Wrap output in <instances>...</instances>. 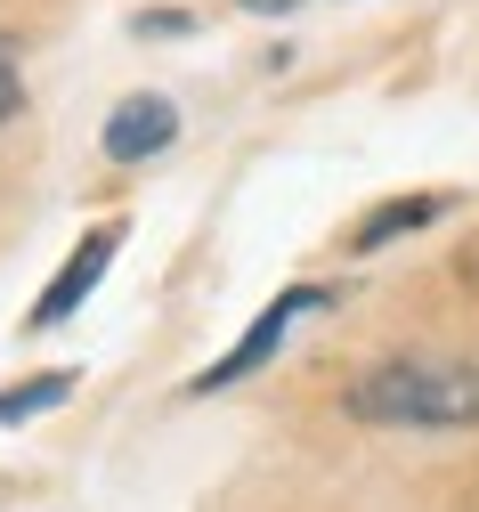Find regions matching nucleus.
Here are the masks:
<instances>
[{
	"instance_id": "obj_1",
	"label": "nucleus",
	"mask_w": 479,
	"mask_h": 512,
	"mask_svg": "<svg viewBox=\"0 0 479 512\" xmlns=\"http://www.w3.org/2000/svg\"><path fill=\"white\" fill-rule=\"evenodd\" d=\"M358 423L382 431H471L479 423V366L471 358H382L341 391Z\"/></svg>"
},
{
	"instance_id": "obj_2",
	"label": "nucleus",
	"mask_w": 479,
	"mask_h": 512,
	"mask_svg": "<svg viewBox=\"0 0 479 512\" xmlns=\"http://www.w3.org/2000/svg\"><path fill=\"white\" fill-rule=\"evenodd\" d=\"M114 252H122V220H106V228H90L82 244H74V261H65L49 285H41V301H33V317H25V326L33 334H49V326H65V317H74L90 293H98V277H106V261H114Z\"/></svg>"
},
{
	"instance_id": "obj_9",
	"label": "nucleus",
	"mask_w": 479,
	"mask_h": 512,
	"mask_svg": "<svg viewBox=\"0 0 479 512\" xmlns=\"http://www.w3.org/2000/svg\"><path fill=\"white\" fill-rule=\"evenodd\" d=\"M244 9H260V17H285V9H293V0H244Z\"/></svg>"
},
{
	"instance_id": "obj_5",
	"label": "nucleus",
	"mask_w": 479,
	"mask_h": 512,
	"mask_svg": "<svg viewBox=\"0 0 479 512\" xmlns=\"http://www.w3.org/2000/svg\"><path fill=\"white\" fill-rule=\"evenodd\" d=\"M439 212H447V196H398V204H374V212L350 228V252H382V244H398V236L431 228Z\"/></svg>"
},
{
	"instance_id": "obj_4",
	"label": "nucleus",
	"mask_w": 479,
	"mask_h": 512,
	"mask_svg": "<svg viewBox=\"0 0 479 512\" xmlns=\"http://www.w3.org/2000/svg\"><path fill=\"white\" fill-rule=\"evenodd\" d=\"M171 139H179V106H171L163 90L122 98L114 122H106V155H114V163H147V155H163Z\"/></svg>"
},
{
	"instance_id": "obj_10",
	"label": "nucleus",
	"mask_w": 479,
	"mask_h": 512,
	"mask_svg": "<svg viewBox=\"0 0 479 512\" xmlns=\"http://www.w3.org/2000/svg\"><path fill=\"white\" fill-rule=\"evenodd\" d=\"M9 114H17V106H0V122H9Z\"/></svg>"
},
{
	"instance_id": "obj_8",
	"label": "nucleus",
	"mask_w": 479,
	"mask_h": 512,
	"mask_svg": "<svg viewBox=\"0 0 479 512\" xmlns=\"http://www.w3.org/2000/svg\"><path fill=\"white\" fill-rule=\"evenodd\" d=\"M139 33H187V17L179 9H155V17H139Z\"/></svg>"
},
{
	"instance_id": "obj_3",
	"label": "nucleus",
	"mask_w": 479,
	"mask_h": 512,
	"mask_svg": "<svg viewBox=\"0 0 479 512\" xmlns=\"http://www.w3.org/2000/svg\"><path fill=\"white\" fill-rule=\"evenodd\" d=\"M301 309H317V293H309V285H293V293H277V301H268V309L252 317V334H244V342H236L228 358H212V366H203V374L187 382V391H195V399H212V391H236V382H244L252 366H268V350L285 342V326H293Z\"/></svg>"
},
{
	"instance_id": "obj_6",
	"label": "nucleus",
	"mask_w": 479,
	"mask_h": 512,
	"mask_svg": "<svg viewBox=\"0 0 479 512\" xmlns=\"http://www.w3.org/2000/svg\"><path fill=\"white\" fill-rule=\"evenodd\" d=\"M74 366H57V374H25L17 391H0V423H33V415H49V407H65L74 399Z\"/></svg>"
},
{
	"instance_id": "obj_7",
	"label": "nucleus",
	"mask_w": 479,
	"mask_h": 512,
	"mask_svg": "<svg viewBox=\"0 0 479 512\" xmlns=\"http://www.w3.org/2000/svg\"><path fill=\"white\" fill-rule=\"evenodd\" d=\"M455 277H463V285H471V293H479V236H471V244H463V252H455Z\"/></svg>"
}]
</instances>
